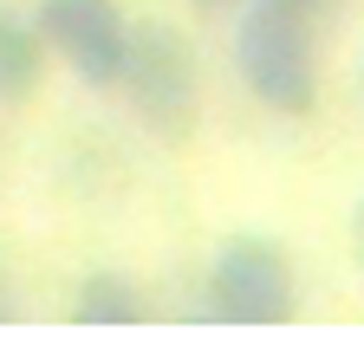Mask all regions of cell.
<instances>
[{"label": "cell", "mask_w": 364, "mask_h": 338, "mask_svg": "<svg viewBox=\"0 0 364 338\" xmlns=\"http://www.w3.org/2000/svg\"><path fill=\"white\" fill-rule=\"evenodd\" d=\"M235 65L247 91L280 111L306 117L318 105V53H312V14L287 7V0H247V14L235 26Z\"/></svg>", "instance_id": "obj_1"}, {"label": "cell", "mask_w": 364, "mask_h": 338, "mask_svg": "<svg viewBox=\"0 0 364 338\" xmlns=\"http://www.w3.org/2000/svg\"><path fill=\"white\" fill-rule=\"evenodd\" d=\"M299 306L293 260L280 241L267 234H235L221 241V254L208 267V312L221 325H287Z\"/></svg>", "instance_id": "obj_2"}, {"label": "cell", "mask_w": 364, "mask_h": 338, "mask_svg": "<svg viewBox=\"0 0 364 338\" xmlns=\"http://www.w3.org/2000/svg\"><path fill=\"white\" fill-rule=\"evenodd\" d=\"M124 85H130V105L150 130H163V137L189 130V117H196V59H189V39L176 26H163V20L130 26Z\"/></svg>", "instance_id": "obj_3"}, {"label": "cell", "mask_w": 364, "mask_h": 338, "mask_svg": "<svg viewBox=\"0 0 364 338\" xmlns=\"http://www.w3.org/2000/svg\"><path fill=\"white\" fill-rule=\"evenodd\" d=\"M39 33L85 85H124L130 26L117 0H39Z\"/></svg>", "instance_id": "obj_4"}, {"label": "cell", "mask_w": 364, "mask_h": 338, "mask_svg": "<svg viewBox=\"0 0 364 338\" xmlns=\"http://www.w3.org/2000/svg\"><path fill=\"white\" fill-rule=\"evenodd\" d=\"M72 319L78 325H144L150 306H144V286L130 273H85L72 293Z\"/></svg>", "instance_id": "obj_5"}, {"label": "cell", "mask_w": 364, "mask_h": 338, "mask_svg": "<svg viewBox=\"0 0 364 338\" xmlns=\"http://www.w3.org/2000/svg\"><path fill=\"white\" fill-rule=\"evenodd\" d=\"M39 20H26V14H14L7 0H0V98L7 105H20L26 91L39 85Z\"/></svg>", "instance_id": "obj_6"}, {"label": "cell", "mask_w": 364, "mask_h": 338, "mask_svg": "<svg viewBox=\"0 0 364 338\" xmlns=\"http://www.w3.org/2000/svg\"><path fill=\"white\" fill-rule=\"evenodd\" d=\"M351 248H358V267H364V202H358V215H351Z\"/></svg>", "instance_id": "obj_7"}, {"label": "cell", "mask_w": 364, "mask_h": 338, "mask_svg": "<svg viewBox=\"0 0 364 338\" xmlns=\"http://www.w3.org/2000/svg\"><path fill=\"white\" fill-rule=\"evenodd\" d=\"M287 7H299V14H318V7H326V0H287Z\"/></svg>", "instance_id": "obj_8"}, {"label": "cell", "mask_w": 364, "mask_h": 338, "mask_svg": "<svg viewBox=\"0 0 364 338\" xmlns=\"http://www.w3.org/2000/svg\"><path fill=\"white\" fill-rule=\"evenodd\" d=\"M0 319H7V286H0Z\"/></svg>", "instance_id": "obj_9"}, {"label": "cell", "mask_w": 364, "mask_h": 338, "mask_svg": "<svg viewBox=\"0 0 364 338\" xmlns=\"http://www.w3.org/2000/svg\"><path fill=\"white\" fill-rule=\"evenodd\" d=\"M358 91H364V65H358Z\"/></svg>", "instance_id": "obj_10"}]
</instances>
